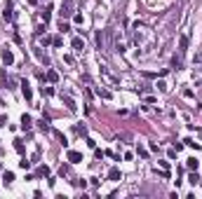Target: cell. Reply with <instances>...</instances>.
Masks as SVG:
<instances>
[{
  "label": "cell",
  "instance_id": "obj_25",
  "mask_svg": "<svg viewBox=\"0 0 202 199\" xmlns=\"http://www.w3.org/2000/svg\"><path fill=\"white\" fill-rule=\"evenodd\" d=\"M0 169H2V164H0Z\"/></svg>",
  "mask_w": 202,
  "mask_h": 199
},
{
  "label": "cell",
  "instance_id": "obj_1",
  "mask_svg": "<svg viewBox=\"0 0 202 199\" xmlns=\"http://www.w3.org/2000/svg\"><path fill=\"white\" fill-rule=\"evenodd\" d=\"M66 159L70 162V164H80V162H82V152H78V150H68Z\"/></svg>",
  "mask_w": 202,
  "mask_h": 199
},
{
  "label": "cell",
  "instance_id": "obj_14",
  "mask_svg": "<svg viewBox=\"0 0 202 199\" xmlns=\"http://www.w3.org/2000/svg\"><path fill=\"white\" fill-rule=\"evenodd\" d=\"M198 159H188V169H190V171H198Z\"/></svg>",
  "mask_w": 202,
  "mask_h": 199
},
{
  "label": "cell",
  "instance_id": "obj_12",
  "mask_svg": "<svg viewBox=\"0 0 202 199\" xmlns=\"http://www.w3.org/2000/svg\"><path fill=\"white\" fill-rule=\"evenodd\" d=\"M64 103L68 105V110H75V108H78V105H75V101H73V99H68V96H64Z\"/></svg>",
  "mask_w": 202,
  "mask_h": 199
},
{
  "label": "cell",
  "instance_id": "obj_24",
  "mask_svg": "<svg viewBox=\"0 0 202 199\" xmlns=\"http://www.w3.org/2000/svg\"><path fill=\"white\" fill-rule=\"evenodd\" d=\"M195 63H202V52H200V54H195Z\"/></svg>",
  "mask_w": 202,
  "mask_h": 199
},
{
  "label": "cell",
  "instance_id": "obj_11",
  "mask_svg": "<svg viewBox=\"0 0 202 199\" xmlns=\"http://www.w3.org/2000/svg\"><path fill=\"white\" fill-rule=\"evenodd\" d=\"M188 183H190V185H198V183H200V176H198V171L188 176Z\"/></svg>",
  "mask_w": 202,
  "mask_h": 199
},
{
  "label": "cell",
  "instance_id": "obj_19",
  "mask_svg": "<svg viewBox=\"0 0 202 199\" xmlns=\"http://www.w3.org/2000/svg\"><path fill=\"white\" fill-rule=\"evenodd\" d=\"M59 31H61V33H66V31H68V24L64 21V19H61V24H59Z\"/></svg>",
  "mask_w": 202,
  "mask_h": 199
},
{
  "label": "cell",
  "instance_id": "obj_22",
  "mask_svg": "<svg viewBox=\"0 0 202 199\" xmlns=\"http://www.w3.org/2000/svg\"><path fill=\"white\" fill-rule=\"evenodd\" d=\"M42 92H45L47 96H52V94H54V89H52V87H42Z\"/></svg>",
  "mask_w": 202,
  "mask_h": 199
},
{
  "label": "cell",
  "instance_id": "obj_15",
  "mask_svg": "<svg viewBox=\"0 0 202 199\" xmlns=\"http://www.w3.org/2000/svg\"><path fill=\"white\" fill-rule=\"evenodd\" d=\"M47 80H49V82H57V80H59V75H57L54 70H49V73H47Z\"/></svg>",
  "mask_w": 202,
  "mask_h": 199
},
{
  "label": "cell",
  "instance_id": "obj_18",
  "mask_svg": "<svg viewBox=\"0 0 202 199\" xmlns=\"http://www.w3.org/2000/svg\"><path fill=\"white\" fill-rule=\"evenodd\" d=\"M14 148H17V152H24V143L21 141H14Z\"/></svg>",
  "mask_w": 202,
  "mask_h": 199
},
{
  "label": "cell",
  "instance_id": "obj_9",
  "mask_svg": "<svg viewBox=\"0 0 202 199\" xmlns=\"http://www.w3.org/2000/svg\"><path fill=\"white\" fill-rule=\"evenodd\" d=\"M183 143H186V145H188V148H193V150H200V143H195V141H193V138H186V141H183Z\"/></svg>",
  "mask_w": 202,
  "mask_h": 199
},
{
  "label": "cell",
  "instance_id": "obj_8",
  "mask_svg": "<svg viewBox=\"0 0 202 199\" xmlns=\"http://www.w3.org/2000/svg\"><path fill=\"white\" fill-rule=\"evenodd\" d=\"M97 94H99L101 99H106V101H108V99H110V96H113V94H110L108 89H101V87H99V89H97Z\"/></svg>",
  "mask_w": 202,
  "mask_h": 199
},
{
  "label": "cell",
  "instance_id": "obj_7",
  "mask_svg": "<svg viewBox=\"0 0 202 199\" xmlns=\"http://www.w3.org/2000/svg\"><path fill=\"white\" fill-rule=\"evenodd\" d=\"M108 180H120V171L118 169H110L108 171Z\"/></svg>",
  "mask_w": 202,
  "mask_h": 199
},
{
  "label": "cell",
  "instance_id": "obj_21",
  "mask_svg": "<svg viewBox=\"0 0 202 199\" xmlns=\"http://www.w3.org/2000/svg\"><path fill=\"white\" fill-rule=\"evenodd\" d=\"M19 166H21V169H28V166H31V162H28V159H21V162H19Z\"/></svg>",
  "mask_w": 202,
  "mask_h": 199
},
{
  "label": "cell",
  "instance_id": "obj_20",
  "mask_svg": "<svg viewBox=\"0 0 202 199\" xmlns=\"http://www.w3.org/2000/svg\"><path fill=\"white\" fill-rule=\"evenodd\" d=\"M75 131L80 133V136H85V133H87V129H85V127H80V124H78V127H75Z\"/></svg>",
  "mask_w": 202,
  "mask_h": 199
},
{
  "label": "cell",
  "instance_id": "obj_16",
  "mask_svg": "<svg viewBox=\"0 0 202 199\" xmlns=\"http://www.w3.org/2000/svg\"><path fill=\"white\" fill-rule=\"evenodd\" d=\"M38 176H49V166H40L38 169Z\"/></svg>",
  "mask_w": 202,
  "mask_h": 199
},
{
  "label": "cell",
  "instance_id": "obj_4",
  "mask_svg": "<svg viewBox=\"0 0 202 199\" xmlns=\"http://www.w3.org/2000/svg\"><path fill=\"white\" fill-rule=\"evenodd\" d=\"M31 124H33V120H31V115H21V129L26 131V129H31Z\"/></svg>",
  "mask_w": 202,
  "mask_h": 199
},
{
  "label": "cell",
  "instance_id": "obj_13",
  "mask_svg": "<svg viewBox=\"0 0 202 199\" xmlns=\"http://www.w3.org/2000/svg\"><path fill=\"white\" fill-rule=\"evenodd\" d=\"M179 47H181V52H186V47H188V37H186V35L179 40Z\"/></svg>",
  "mask_w": 202,
  "mask_h": 199
},
{
  "label": "cell",
  "instance_id": "obj_5",
  "mask_svg": "<svg viewBox=\"0 0 202 199\" xmlns=\"http://www.w3.org/2000/svg\"><path fill=\"white\" fill-rule=\"evenodd\" d=\"M73 47H75V52H82V49H85V40H82V37H75V40H73Z\"/></svg>",
  "mask_w": 202,
  "mask_h": 199
},
{
  "label": "cell",
  "instance_id": "obj_2",
  "mask_svg": "<svg viewBox=\"0 0 202 199\" xmlns=\"http://www.w3.org/2000/svg\"><path fill=\"white\" fill-rule=\"evenodd\" d=\"M2 63H5V66H12V63H14V54H12L7 47L2 49Z\"/></svg>",
  "mask_w": 202,
  "mask_h": 199
},
{
  "label": "cell",
  "instance_id": "obj_10",
  "mask_svg": "<svg viewBox=\"0 0 202 199\" xmlns=\"http://www.w3.org/2000/svg\"><path fill=\"white\" fill-rule=\"evenodd\" d=\"M2 180H5V185H9V183L14 180V173H12V171H5V176H2Z\"/></svg>",
  "mask_w": 202,
  "mask_h": 199
},
{
  "label": "cell",
  "instance_id": "obj_6",
  "mask_svg": "<svg viewBox=\"0 0 202 199\" xmlns=\"http://www.w3.org/2000/svg\"><path fill=\"white\" fill-rule=\"evenodd\" d=\"M12 17H14V14H12V7H9V2H7L5 12H2V19H5V21H12Z\"/></svg>",
  "mask_w": 202,
  "mask_h": 199
},
{
  "label": "cell",
  "instance_id": "obj_23",
  "mask_svg": "<svg viewBox=\"0 0 202 199\" xmlns=\"http://www.w3.org/2000/svg\"><path fill=\"white\" fill-rule=\"evenodd\" d=\"M0 127H7V117L5 115H0Z\"/></svg>",
  "mask_w": 202,
  "mask_h": 199
},
{
  "label": "cell",
  "instance_id": "obj_3",
  "mask_svg": "<svg viewBox=\"0 0 202 199\" xmlns=\"http://www.w3.org/2000/svg\"><path fill=\"white\" fill-rule=\"evenodd\" d=\"M21 92H24V96H26V99H28V101L33 99V89H31V84H28L26 80L21 82Z\"/></svg>",
  "mask_w": 202,
  "mask_h": 199
},
{
  "label": "cell",
  "instance_id": "obj_17",
  "mask_svg": "<svg viewBox=\"0 0 202 199\" xmlns=\"http://www.w3.org/2000/svg\"><path fill=\"white\" fill-rule=\"evenodd\" d=\"M52 45H54V47H61V45H64V40H61V37H59V35H57V37H54V40H52Z\"/></svg>",
  "mask_w": 202,
  "mask_h": 199
}]
</instances>
